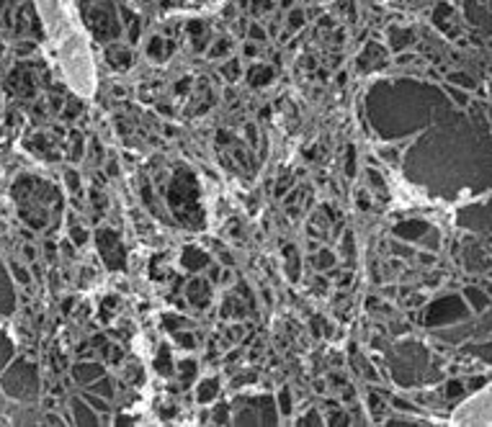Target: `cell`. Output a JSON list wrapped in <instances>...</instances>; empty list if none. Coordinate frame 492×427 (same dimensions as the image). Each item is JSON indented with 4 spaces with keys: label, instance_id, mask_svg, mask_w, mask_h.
Segmentation results:
<instances>
[{
    "label": "cell",
    "instance_id": "3957f363",
    "mask_svg": "<svg viewBox=\"0 0 492 427\" xmlns=\"http://www.w3.org/2000/svg\"><path fill=\"white\" fill-rule=\"evenodd\" d=\"M423 232H425V224H423V222L400 224V227H397V235H400V237H407V240H412V237H418V235H423Z\"/></svg>",
    "mask_w": 492,
    "mask_h": 427
},
{
    "label": "cell",
    "instance_id": "8fae6325",
    "mask_svg": "<svg viewBox=\"0 0 492 427\" xmlns=\"http://www.w3.org/2000/svg\"><path fill=\"white\" fill-rule=\"evenodd\" d=\"M453 394H461V383L459 381H451V386H448V396H453Z\"/></svg>",
    "mask_w": 492,
    "mask_h": 427
},
{
    "label": "cell",
    "instance_id": "8992f818",
    "mask_svg": "<svg viewBox=\"0 0 492 427\" xmlns=\"http://www.w3.org/2000/svg\"><path fill=\"white\" fill-rule=\"evenodd\" d=\"M157 371H160V373H171V355H168V350H160V355H157Z\"/></svg>",
    "mask_w": 492,
    "mask_h": 427
},
{
    "label": "cell",
    "instance_id": "7a4b0ae2",
    "mask_svg": "<svg viewBox=\"0 0 492 427\" xmlns=\"http://www.w3.org/2000/svg\"><path fill=\"white\" fill-rule=\"evenodd\" d=\"M466 299H469V304H471L477 312L487 309V304H489L487 294H484V291H479V288H466Z\"/></svg>",
    "mask_w": 492,
    "mask_h": 427
},
{
    "label": "cell",
    "instance_id": "30bf717a",
    "mask_svg": "<svg viewBox=\"0 0 492 427\" xmlns=\"http://www.w3.org/2000/svg\"><path fill=\"white\" fill-rule=\"evenodd\" d=\"M325 265H333V255H327V253L319 255V268H325Z\"/></svg>",
    "mask_w": 492,
    "mask_h": 427
},
{
    "label": "cell",
    "instance_id": "277c9868",
    "mask_svg": "<svg viewBox=\"0 0 492 427\" xmlns=\"http://www.w3.org/2000/svg\"><path fill=\"white\" fill-rule=\"evenodd\" d=\"M214 394H217V381H214V378L204 381V383H201V389H199V399H201V401H209Z\"/></svg>",
    "mask_w": 492,
    "mask_h": 427
},
{
    "label": "cell",
    "instance_id": "9c48e42d",
    "mask_svg": "<svg viewBox=\"0 0 492 427\" xmlns=\"http://www.w3.org/2000/svg\"><path fill=\"white\" fill-rule=\"evenodd\" d=\"M281 409H283V412H289V409H291V399H289V391H283V394H281Z\"/></svg>",
    "mask_w": 492,
    "mask_h": 427
},
{
    "label": "cell",
    "instance_id": "5b68a950",
    "mask_svg": "<svg viewBox=\"0 0 492 427\" xmlns=\"http://www.w3.org/2000/svg\"><path fill=\"white\" fill-rule=\"evenodd\" d=\"M183 258H188V268H201L204 260H206V258H204L201 253H196V250H186Z\"/></svg>",
    "mask_w": 492,
    "mask_h": 427
},
{
    "label": "cell",
    "instance_id": "ba28073f",
    "mask_svg": "<svg viewBox=\"0 0 492 427\" xmlns=\"http://www.w3.org/2000/svg\"><path fill=\"white\" fill-rule=\"evenodd\" d=\"M176 340H178L181 347H194V345H196V342H194V335H186V332H178Z\"/></svg>",
    "mask_w": 492,
    "mask_h": 427
},
{
    "label": "cell",
    "instance_id": "6da1fadb",
    "mask_svg": "<svg viewBox=\"0 0 492 427\" xmlns=\"http://www.w3.org/2000/svg\"><path fill=\"white\" fill-rule=\"evenodd\" d=\"M456 296H448V299H441L438 304H433L430 314H428V324H443V322H453V317L464 314V306L461 304H453Z\"/></svg>",
    "mask_w": 492,
    "mask_h": 427
},
{
    "label": "cell",
    "instance_id": "52a82bcc",
    "mask_svg": "<svg viewBox=\"0 0 492 427\" xmlns=\"http://www.w3.org/2000/svg\"><path fill=\"white\" fill-rule=\"evenodd\" d=\"M194 373H196V365H194V360H183V363H181V376H183V378H191Z\"/></svg>",
    "mask_w": 492,
    "mask_h": 427
}]
</instances>
